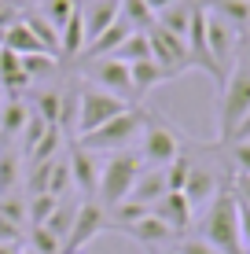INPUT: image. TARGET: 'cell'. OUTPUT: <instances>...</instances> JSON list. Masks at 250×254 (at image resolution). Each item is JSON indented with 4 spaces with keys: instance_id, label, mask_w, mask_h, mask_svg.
Returning a JSON list of instances; mask_svg holds the SVG:
<instances>
[{
    "instance_id": "obj_1",
    "label": "cell",
    "mask_w": 250,
    "mask_h": 254,
    "mask_svg": "<svg viewBox=\"0 0 250 254\" xmlns=\"http://www.w3.org/2000/svg\"><path fill=\"white\" fill-rule=\"evenodd\" d=\"M199 240H206L221 254H243V240H239V206H236V188L225 181V188L206 203L199 217Z\"/></svg>"
},
{
    "instance_id": "obj_2",
    "label": "cell",
    "mask_w": 250,
    "mask_h": 254,
    "mask_svg": "<svg viewBox=\"0 0 250 254\" xmlns=\"http://www.w3.org/2000/svg\"><path fill=\"white\" fill-rule=\"evenodd\" d=\"M140 170H144V159H140V151H114L107 162H103V170H100V188H96V203L107 210H114V206H122L125 199H129V191H133L136 185V177H140Z\"/></svg>"
},
{
    "instance_id": "obj_3",
    "label": "cell",
    "mask_w": 250,
    "mask_h": 254,
    "mask_svg": "<svg viewBox=\"0 0 250 254\" xmlns=\"http://www.w3.org/2000/svg\"><path fill=\"white\" fill-rule=\"evenodd\" d=\"M188 144H192V140H188L184 129H177L169 118L148 111V122H144V133H140V159H144V166L166 170Z\"/></svg>"
},
{
    "instance_id": "obj_4",
    "label": "cell",
    "mask_w": 250,
    "mask_h": 254,
    "mask_svg": "<svg viewBox=\"0 0 250 254\" xmlns=\"http://www.w3.org/2000/svg\"><path fill=\"white\" fill-rule=\"evenodd\" d=\"M144 122H148V111H144L140 103H136V107L122 111L118 118H110L107 126L92 129V133H85V136H74V140H77V144H85L89 151H96V155L129 151V144H133V140H140V133H144Z\"/></svg>"
},
{
    "instance_id": "obj_5",
    "label": "cell",
    "mask_w": 250,
    "mask_h": 254,
    "mask_svg": "<svg viewBox=\"0 0 250 254\" xmlns=\"http://www.w3.org/2000/svg\"><path fill=\"white\" fill-rule=\"evenodd\" d=\"M250 115V70L243 63L232 66V74L221 85V107H217V144L225 147L236 126Z\"/></svg>"
},
{
    "instance_id": "obj_6",
    "label": "cell",
    "mask_w": 250,
    "mask_h": 254,
    "mask_svg": "<svg viewBox=\"0 0 250 254\" xmlns=\"http://www.w3.org/2000/svg\"><path fill=\"white\" fill-rule=\"evenodd\" d=\"M136 107V103H125L118 96L103 92V89H92V85H81L77 89V118H74V136H85L92 129L107 126L110 118H118L122 111Z\"/></svg>"
},
{
    "instance_id": "obj_7",
    "label": "cell",
    "mask_w": 250,
    "mask_h": 254,
    "mask_svg": "<svg viewBox=\"0 0 250 254\" xmlns=\"http://www.w3.org/2000/svg\"><path fill=\"white\" fill-rule=\"evenodd\" d=\"M239 41H243V33H239L236 26H228L221 15L206 11V48H210V59H213V66H217V74H221V85H225V77L232 74V66L239 63Z\"/></svg>"
},
{
    "instance_id": "obj_8",
    "label": "cell",
    "mask_w": 250,
    "mask_h": 254,
    "mask_svg": "<svg viewBox=\"0 0 250 254\" xmlns=\"http://www.w3.org/2000/svg\"><path fill=\"white\" fill-rule=\"evenodd\" d=\"M81 66H85V81H89L92 89H103V92L118 96V100H125V103H136L129 63H122V59H114V56H103V59H92V63H81Z\"/></svg>"
},
{
    "instance_id": "obj_9",
    "label": "cell",
    "mask_w": 250,
    "mask_h": 254,
    "mask_svg": "<svg viewBox=\"0 0 250 254\" xmlns=\"http://www.w3.org/2000/svg\"><path fill=\"white\" fill-rule=\"evenodd\" d=\"M107 229H110V214L96 203V199H81V203H77V214H74V225H70V236H66V243H63L59 254H81Z\"/></svg>"
},
{
    "instance_id": "obj_10",
    "label": "cell",
    "mask_w": 250,
    "mask_h": 254,
    "mask_svg": "<svg viewBox=\"0 0 250 254\" xmlns=\"http://www.w3.org/2000/svg\"><path fill=\"white\" fill-rule=\"evenodd\" d=\"M148 41H151V59L158 63L162 74H166V81H177L180 74H188V70H192V56H188L184 37L166 33L162 26H151V30H148Z\"/></svg>"
},
{
    "instance_id": "obj_11",
    "label": "cell",
    "mask_w": 250,
    "mask_h": 254,
    "mask_svg": "<svg viewBox=\"0 0 250 254\" xmlns=\"http://www.w3.org/2000/svg\"><path fill=\"white\" fill-rule=\"evenodd\" d=\"M66 162H70V181H74V191L81 199H96V188H100V155L89 151L85 144H77L70 140V155H66Z\"/></svg>"
},
{
    "instance_id": "obj_12",
    "label": "cell",
    "mask_w": 250,
    "mask_h": 254,
    "mask_svg": "<svg viewBox=\"0 0 250 254\" xmlns=\"http://www.w3.org/2000/svg\"><path fill=\"white\" fill-rule=\"evenodd\" d=\"M122 232L129 236V240H136L140 247H148L151 254L154 251H166V247H173V243L180 240V236L169 229L166 221H158L154 214H144L140 221H133V225H122Z\"/></svg>"
},
{
    "instance_id": "obj_13",
    "label": "cell",
    "mask_w": 250,
    "mask_h": 254,
    "mask_svg": "<svg viewBox=\"0 0 250 254\" xmlns=\"http://www.w3.org/2000/svg\"><path fill=\"white\" fill-rule=\"evenodd\" d=\"M195 151H199V147H195ZM221 188H225V181L217 177V170H213L210 162L195 159L192 162V173H188V181H184V195H188V203H192V210L195 206H206Z\"/></svg>"
},
{
    "instance_id": "obj_14",
    "label": "cell",
    "mask_w": 250,
    "mask_h": 254,
    "mask_svg": "<svg viewBox=\"0 0 250 254\" xmlns=\"http://www.w3.org/2000/svg\"><path fill=\"white\" fill-rule=\"evenodd\" d=\"M151 214L158 217V221H166L177 236L188 232V229H192V221H195V210H192V203H188L184 191H166V195L151 206Z\"/></svg>"
},
{
    "instance_id": "obj_15",
    "label": "cell",
    "mask_w": 250,
    "mask_h": 254,
    "mask_svg": "<svg viewBox=\"0 0 250 254\" xmlns=\"http://www.w3.org/2000/svg\"><path fill=\"white\" fill-rule=\"evenodd\" d=\"M122 15V0H81V19H85V45L96 41L103 30L118 22Z\"/></svg>"
},
{
    "instance_id": "obj_16",
    "label": "cell",
    "mask_w": 250,
    "mask_h": 254,
    "mask_svg": "<svg viewBox=\"0 0 250 254\" xmlns=\"http://www.w3.org/2000/svg\"><path fill=\"white\" fill-rule=\"evenodd\" d=\"M166 191H169L166 170H158V166H144L140 177H136V185H133V191H129V199L140 203V206H154Z\"/></svg>"
},
{
    "instance_id": "obj_17",
    "label": "cell",
    "mask_w": 250,
    "mask_h": 254,
    "mask_svg": "<svg viewBox=\"0 0 250 254\" xmlns=\"http://www.w3.org/2000/svg\"><path fill=\"white\" fill-rule=\"evenodd\" d=\"M26 122H30V103H26L22 96H7V100L0 103V136H4L7 144H15V136H22Z\"/></svg>"
},
{
    "instance_id": "obj_18",
    "label": "cell",
    "mask_w": 250,
    "mask_h": 254,
    "mask_svg": "<svg viewBox=\"0 0 250 254\" xmlns=\"http://www.w3.org/2000/svg\"><path fill=\"white\" fill-rule=\"evenodd\" d=\"M19 181H22V151L4 140V147H0V195H15Z\"/></svg>"
},
{
    "instance_id": "obj_19",
    "label": "cell",
    "mask_w": 250,
    "mask_h": 254,
    "mask_svg": "<svg viewBox=\"0 0 250 254\" xmlns=\"http://www.w3.org/2000/svg\"><path fill=\"white\" fill-rule=\"evenodd\" d=\"M192 11H195V7L188 4V0H173V4H166L158 15H154V26H162L166 33H177V37H188Z\"/></svg>"
},
{
    "instance_id": "obj_20",
    "label": "cell",
    "mask_w": 250,
    "mask_h": 254,
    "mask_svg": "<svg viewBox=\"0 0 250 254\" xmlns=\"http://www.w3.org/2000/svg\"><path fill=\"white\" fill-rule=\"evenodd\" d=\"M81 48H85V19H81V4H77V11L59 30V59H77Z\"/></svg>"
},
{
    "instance_id": "obj_21",
    "label": "cell",
    "mask_w": 250,
    "mask_h": 254,
    "mask_svg": "<svg viewBox=\"0 0 250 254\" xmlns=\"http://www.w3.org/2000/svg\"><path fill=\"white\" fill-rule=\"evenodd\" d=\"M129 77H133V92H136V103L144 100L151 89H158V85H166V74L158 70L154 59H144V63H133L129 66Z\"/></svg>"
},
{
    "instance_id": "obj_22",
    "label": "cell",
    "mask_w": 250,
    "mask_h": 254,
    "mask_svg": "<svg viewBox=\"0 0 250 254\" xmlns=\"http://www.w3.org/2000/svg\"><path fill=\"white\" fill-rule=\"evenodd\" d=\"M77 203H81V199H70V195L59 199V206L51 210V217L41 225V229H48L59 243H66V236H70V225H74V214H77Z\"/></svg>"
},
{
    "instance_id": "obj_23",
    "label": "cell",
    "mask_w": 250,
    "mask_h": 254,
    "mask_svg": "<svg viewBox=\"0 0 250 254\" xmlns=\"http://www.w3.org/2000/svg\"><path fill=\"white\" fill-rule=\"evenodd\" d=\"M22 22H26V30H30L33 37L41 41V45H45V52L59 56V30H55V26H51V22L45 19V15L30 7V11H22Z\"/></svg>"
},
{
    "instance_id": "obj_24",
    "label": "cell",
    "mask_w": 250,
    "mask_h": 254,
    "mask_svg": "<svg viewBox=\"0 0 250 254\" xmlns=\"http://www.w3.org/2000/svg\"><path fill=\"white\" fill-rule=\"evenodd\" d=\"M0 48H11L15 56H33V52H45V45H41L37 37H33L30 30H26V22L19 19L11 26V30H4V45Z\"/></svg>"
},
{
    "instance_id": "obj_25",
    "label": "cell",
    "mask_w": 250,
    "mask_h": 254,
    "mask_svg": "<svg viewBox=\"0 0 250 254\" xmlns=\"http://www.w3.org/2000/svg\"><path fill=\"white\" fill-rule=\"evenodd\" d=\"M114 59H122V63H144V59H151V41H148V33H129V37L122 41V48L114 52Z\"/></svg>"
},
{
    "instance_id": "obj_26",
    "label": "cell",
    "mask_w": 250,
    "mask_h": 254,
    "mask_svg": "<svg viewBox=\"0 0 250 254\" xmlns=\"http://www.w3.org/2000/svg\"><path fill=\"white\" fill-rule=\"evenodd\" d=\"M213 15H221L228 26H236L243 33L247 22H250V4L247 0H213Z\"/></svg>"
},
{
    "instance_id": "obj_27",
    "label": "cell",
    "mask_w": 250,
    "mask_h": 254,
    "mask_svg": "<svg viewBox=\"0 0 250 254\" xmlns=\"http://www.w3.org/2000/svg\"><path fill=\"white\" fill-rule=\"evenodd\" d=\"M122 19L133 26L136 33H148L154 26V11L144 4V0H122Z\"/></svg>"
},
{
    "instance_id": "obj_28",
    "label": "cell",
    "mask_w": 250,
    "mask_h": 254,
    "mask_svg": "<svg viewBox=\"0 0 250 254\" xmlns=\"http://www.w3.org/2000/svg\"><path fill=\"white\" fill-rule=\"evenodd\" d=\"M59 66V56H51V52H33V56H22V70L30 81H41V77L55 74Z\"/></svg>"
},
{
    "instance_id": "obj_29",
    "label": "cell",
    "mask_w": 250,
    "mask_h": 254,
    "mask_svg": "<svg viewBox=\"0 0 250 254\" xmlns=\"http://www.w3.org/2000/svg\"><path fill=\"white\" fill-rule=\"evenodd\" d=\"M55 206H59V199L48 195V191H41V195H26V217H30V229H33V225H45Z\"/></svg>"
},
{
    "instance_id": "obj_30",
    "label": "cell",
    "mask_w": 250,
    "mask_h": 254,
    "mask_svg": "<svg viewBox=\"0 0 250 254\" xmlns=\"http://www.w3.org/2000/svg\"><path fill=\"white\" fill-rule=\"evenodd\" d=\"M225 155H228V166H232V177H250V140H232V144H225Z\"/></svg>"
},
{
    "instance_id": "obj_31",
    "label": "cell",
    "mask_w": 250,
    "mask_h": 254,
    "mask_svg": "<svg viewBox=\"0 0 250 254\" xmlns=\"http://www.w3.org/2000/svg\"><path fill=\"white\" fill-rule=\"evenodd\" d=\"M77 4H81V0H41V15H45L55 30H63L66 19L77 11Z\"/></svg>"
},
{
    "instance_id": "obj_32",
    "label": "cell",
    "mask_w": 250,
    "mask_h": 254,
    "mask_svg": "<svg viewBox=\"0 0 250 254\" xmlns=\"http://www.w3.org/2000/svg\"><path fill=\"white\" fill-rule=\"evenodd\" d=\"M0 217H7V221L15 225V229H22V225H30V217H26V195H0Z\"/></svg>"
},
{
    "instance_id": "obj_33",
    "label": "cell",
    "mask_w": 250,
    "mask_h": 254,
    "mask_svg": "<svg viewBox=\"0 0 250 254\" xmlns=\"http://www.w3.org/2000/svg\"><path fill=\"white\" fill-rule=\"evenodd\" d=\"M30 251L33 254H59V251H63V243H59L48 229L33 225V229H30Z\"/></svg>"
},
{
    "instance_id": "obj_34",
    "label": "cell",
    "mask_w": 250,
    "mask_h": 254,
    "mask_svg": "<svg viewBox=\"0 0 250 254\" xmlns=\"http://www.w3.org/2000/svg\"><path fill=\"white\" fill-rule=\"evenodd\" d=\"M173 247H177V254H221V251H213L206 240H199V236H184V240H177Z\"/></svg>"
},
{
    "instance_id": "obj_35",
    "label": "cell",
    "mask_w": 250,
    "mask_h": 254,
    "mask_svg": "<svg viewBox=\"0 0 250 254\" xmlns=\"http://www.w3.org/2000/svg\"><path fill=\"white\" fill-rule=\"evenodd\" d=\"M22 19V7L15 4V0H0V33L4 30H11L15 22Z\"/></svg>"
},
{
    "instance_id": "obj_36",
    "label": "cell",
    "mask_w": 250,
    "mask_h": 254,
    "mask_svg": "<svg viewBox=\"0 0 250 254\" xmlns=\"http://www.w3.org/2000/svg\"><path fill=\"white\" fill-rule=\"evenodd\" d=\"M239 206V199H236ZM239 240H243V254H250V210L239 206Z\"/></svg>"
},
{
    "instance_id": "obj_37",
    "label": "cell",
    "mask_w": 250,
    "mask_h": 254,
    "mask_svg": "<svg viewBox=\"0 0 250 254\" xmlns=\"http://www.w3.org/2000/svg\"><path fill=\"white\" fill-rule=\"evenodd\" d=\"M232 188H236L239 206H247V210H250V177H236V181H232Z\"/></svg>"
},
{
    "instance_id": "obj_38",
    "label": "cell",
    "mask_w": 250,
    "mask_h": 254,
    "mask_svg": "<svg viewBox=\"0 0 250 254\" xmlns=\"http://www.w3.org/2000/svg\"><path fill=\"white\" fill-rule=\"evenodd\" d=\"M232 140H250V115H247V118H243V122L236 126V133H232ZM232 140H228V144H232Z\"/></svg>"
},
{
    "instance_id": "obj_39",
    "label": "cell",
    "mask_w": 250,
    "mask_h": 254,
    "mask_svg": "<svg viewBox=\"0 0 250 254\" xmlns=\"http://www.w3.org/2000/svg\"><path fill=\"white\" fill-rule=\"evenodd\" d=\"M0 254H22V243H0Z\"/></svg>"
},
{
    "instance_id": "obj_40",
    "label": "cell",
    "mask_w": 250,
    "mask_h": 254,
    "mask_svg": "<svg viewBox=\"0 0 250 254\" xmlns=\"http://www.w3.org/2000/svg\"><path fill=\"white\" fill-rule=\"evenodd\" d=\"M144 4H148V7H151V11H154V15H158V11H162V7H166V4H173V0H144Z\"/></svg>"
},
{
    "instance_id": "obj_41",
    "label": "cell",
    "mask_w": 250,
    "mask_h": 254,
    "mask_svg": "<svg viewBox=\"0 0 250 254\" xmlns=\"http://www.w3.org/2000/svg\"><path fill=\"white\" fill-rule=\"evenodd\" d=\"M243 48H247V52H243V59H239V63H243V66L250 70V41H243Z\"/></svg>"
},
{
    "instance_id": "obj_42",
    "label": "cell",
    "mask_w": 250,
    "mask_h": 254,
    "mask_svg": "<svg viewBox=\"0 0 250 254\" xmlns=\"http://www.w3.org/2000/svg\"><path fill=\"white\" fill-rule=\"evenodd\" d=\"M154 254H177V247H166V251H154Z\"/></svg>"
},
{
    "instance_id": "obj_43",
    "label": "cell",
    "mask_w": 250,
    "mask_h": 254,
    "mask_svg": "<svg viewBox=\"0 0 250 254\" xmlns=\"http://www.w3.org/2000/svg\"><path fill=\"white\" fill-rule=\"evenodd\" d=\"M243 41H250V22H247V30H243Z\"/></svg>"
},
{
    "instance_id": "obj_44",
    "label": "cell",
    "mask_w": 250,
    "mask_h": 254,
    "mask_svg": "<svg viewBox=\"0 0 250 254\" xmlns=\"http://www.w3.org/2000/svg\"><path fill=\"white\" fill-rule=\"evenodd\" d=\"M15 4H19V7H22V4H33V0H15Z\"/></svg>"
},
{
    "instance_id": "obj_45",
    "label": "cell",
    "mask_w": 250,
    "mask_h": 254,
    "mask_svg": "<svg viewBox=\"0 0 250 254\" xmlns=\"http://www.w3.org/2000/svg\"><path fill=\"white\" fill-rule=\"evenodd\" d=\"M22 254H33V251H30V247H22Z\"/></svg>"
},
{
    "instance_id": "obj_46",
    "label": "cell",
    "mask_w": 250,
    "mask_h": 254,
    "mask_svg": "<svg viewBox=\"0 0 250 254\" xmlns=\"http://www.w3.org/2000/svg\"><path fill=\"white\" fill-rule=\"evenodd\" d=\"M247 4H250V0H247Z\"/></svg>"
}]
</instances>
